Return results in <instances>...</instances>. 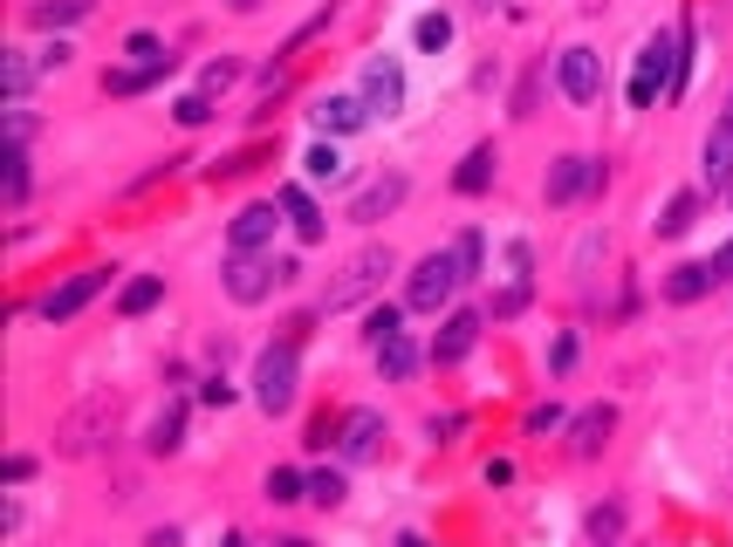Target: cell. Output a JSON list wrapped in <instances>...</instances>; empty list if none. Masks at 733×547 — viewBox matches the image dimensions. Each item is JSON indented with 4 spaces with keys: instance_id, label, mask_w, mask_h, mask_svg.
Wrapping results in <instances>:
<instances>
[{
    "instance_id": "f35d334b",
    "label": "cell",
    "mask_w": 733,
    "mask_h": 547,
    "mask_svg": "<svg viewBox=\"0 0 733 547\" xmlns=\"http://www.w3.org/2000/svg\"><path fill=\"white\" fill-rule=\"evenodd\" d=\"M261 165V144H247V151H234V158H220L213 165V186H220V178H240V171H255Z\"/></svg>"
},
{
    "instance_id": "3957f363",
    "label": "cell",
    "mask_w": 733,
    "mask_h": 547,
    "mask_svg": "<svg viewBox=\"0 0 733 547\" xmlns=\"http://www.w3.org/2000/svg\"><path fill=\"white\" fill-rule=\"evenodd\" d=\"M398 267L391 260V247H357L343 260V274L330 281V295H322V316H343V308H357V301H370L377 288H385V274Z\"/></svg>"
},
{
    "instance_id": "7402d4cb",
    "label": "cell",
    "mask_w": 733,
    "mask_h": 547,
    "mask_svg": "<svg viewBox=\"0 0 733 547\" xmlns=\"http://www.w3.org/2000/svg\"><path fill=\"white\" fill-rule=\"evenodd\" d=\"M0 165H8V171H0V199H8V205H28V186H35V178H28V144L8 138Z\"/></svg>"
},
{
    "instance_id": "8d00e7d4",
    "label": "cell",
    "mask_w": 733,
    "mask_h": 547,
    "mask_svg": "<svg viewBox=\"0 0 733 547\" xmlns=\"http://www.w3.org/2000/svg\"><path fill=\"white\" fill-rule=\"evenodd\" d=\"M446 41H452V21H446V14H425V21H418V48L433 56V48H446Z\"/></svg>"
},
{
    "instance_id": "44dd1931",
    "label": "cell",
    "mask_w": 733,
    "mask_h": 547,
    "mask_svg": "<svg viewBox=\"0 0 733 547\" xmlns=\"http://www.w3.org/2000/svg\"><path fill=\"white\" fill-rule=\"evenodd\" d=\"M90 14H96V0H35V8H28V28L56 35V28H75V21H90Z\"/></svg>"
},
{
    "instance_id": "5bb4252c",
    "label": "cell",
    "mask_w": 733,
    "mask_h": 547,
    "mask_svg": "<svg viewBox=\"0 0 733 547\" xmlns=\"http://www.w3.org/2000/svg\"><path fill=\"white\" fill-rule=\"evenodd\" d=\"M274 226H282V219H274L268 199H261V205H240L234 226H226V253H261V247L274 240Z\"/></svg>"
},
{
    "instance_id": "9a60e30c",
    "label": "cell",
    "mask_w": 733,
    "mask_h": 547,
    "mask_svg": "<svg viewBox=\"0 0 733 547\" xmlns=\"http://www.w3.org/2000/svg\"><path fill=\"white\" fill-rule=\"evenodd\" d=\"M274 205H282V213H288V226H295V240H302V247H316L322 233H330V219L316 213V199H309V186H295V178H288L282 192H274Z\"/></svg>"
},
{
    "instance_id": "60d3db41",
    "label": "cell",
    "mask_w": 733,
    "mask_h": 547,
    "mask_svg": "<svg viewBox=\"0 0 733 547\" xmlns=\"http://www.w3.org/2000/svg\"><path fill=\"white\" fill-rule=\"evenodd\" d=\"M0 479H8V486H28V479H35V459H28V452H14L8 465H0Z\"/></svg>"
},
{
    "instance_id": "83f0119b",
    "label": "cell",
    "mask_w": 733,
    "mask_h": 547,
    "mask_svg": "<svg viewBox=\"0 0 733 547\" xmlns=\"http://www.w3.org/2000/svg\"><path fill=\"white\" fill-rule=\"evenodd\" d=\"M35 69H42V56H28V48H8V62H0V83H8V103H21V96H28Z\"/></svg>"
},
{
    "instance_id": "4dcf8cb0",
    "label": "cell",
    "mask_w": 733,
    "mask_h": 547,
    "mask_svg": "<svg viewBox=\"0 0 733 547\" xmlns=\"http://www.w3.org/2000/svg\"><path fill=\"white\" fill-rule=\"evenodd\" d=\"M123 56H131V69H158V62H172V48L151 28H138V35H123Z\"/></svg>"
},
{
    "instance_id": "ac0fdd59",
    "label": "cell",
    "mask_w": 733,
    "mask_h": 547,
    "mask_svg": "<svg viewBox=\"0 0 733 547\" xmlns=\"http://www.w3.org/2000/svg\"><path fill=\"white\" fill-rule=\"evenodd\" d=\"M713 288H720V281H713V267H706V260H686V267L665 274V301H672V308H693V301H706Z\"/></svg>"
},
{
    "instance_id": "52a82bcc",
    "label": "cell",
    "mask_w": 733,
    "mask_h": 547,
    "mask_svg": "<svg viewBox=\"0 0 733 547\" xmlns=\"http://www.w3.org/2000/svg\"><path fill=\"white\" fill-rule=\"evenodd\" d=\"M555 83H563L569 103H596L603 96V56L590 41H569L563 56H555Z\"/></svg>"
},
{
    "instance_id": "7bdbcfd3",
    "label": "cell",
    "mask_w": 733,
    "mask_h": 547,
    "mask_svg": "<svg viewBox=\"0 0 733 547\" xmlns=\"http://www.w3.org/2000/svg\"><path fill=\"white\" fill-rule=\"evenodd\" d=\"M460 411H446V418H433V425H425V431H433V445H452V438H460Z\"/></svg>"
},
{
    "instance_id": "ba28073f",
    "label": "cell",
    "mask_w": 733,
    "mask_h": 547,
    "mask_svg": "<svg viewBox=\"0 0 733 547\" xmlns=\"http://www.w3.org/2000/svg\"><path fill=\"white\" fill-rule=\"evenodd\" d=\"M110 288V267H83V274H69L62 288H48L42 295V322H69V316H83V308Z\"/></svg>"
},
{
    "instance_id": "484cf974",
    "label": "cell",
    "mask_w": 733,
    "mask_h": 547,
    "mask_svg": "<svg viewBox=\"0 0 733 547\" xmlns=\"http://www.w3.org/2000/svg\"><path fill=\"white\" fill-rule=\"evenodd\" d=\"M528 301H535V274H508V288L487 301V322H515Z\"/></svg>"
},
{
    "instance_id": "c3c4849f",
    "label": "cell",
    "mask_w": 733,
    "mask_h": 547,
    "mask_svg": "<svg viewBox=\"0 0 733 547\" xmlns=\"http://www.w3.org/2000/svg\"><path fill=\"white\" fill-rule=\"evenodd\" d=\"M706 267H713V281H733V240H726L713 260H706Z\"/></svg>"
},
{
    "instance_id": "f5cc1de1",
    "label": "cell",
    "mask_w": 733,
    "mask_h": 547,
    "mask_svg": "<svg viewBox=\"0 0 733 547\" xmlns=\"http://www.w3.org/2000/svg\"><path fill=\"white\" fill-rule=\"evenodd\" d=\"M268 547H309V540H295V534H288V540H268Z\"/></svg>"
},
{
    "instance_id": "db71d44e",
    "label": "cell",
    "mask_w": 733,
    "mask_h": 547,
    "mask_svg": "<svg viewBox=\"0 0 733 547\" xmlns=\"http://www.w3.org/2000/svg\"><path fill=\"white\" fill-rule=\"evenodd\" d=\"M726 199H733V192H726Z\"/></svg>"
},
{
    "instance_id": "ffe728a7",
    "label": "cell",
    "mask_w": 733,
    "mask_h": 547,
    "mask_svg": "<svg viewBox=\"0 0 733 547\" xmlns=\"http://www.w3.org/2000/svg\"><path fill=\"white\" fill-rule=\"evenodd\" d=\"M494 171H500V151H494V144H473L466 158H460V171H452V192H466V199H473V192H487V186H494Z\"/></svg>"
},
{
    "instance_id": "30bf717a",
    "label": "cell",
    "mask_w": 733,
    "mask_h": 547,
    "mask_svg": "<svg viewBox=\"0 0 733 547\" xmlns=\"http://www.w3.org/2000/svg\"><path fill=\"white\" fill-rule=\"evenodd\" d=\"M596 186V158H583V151H563V158L548 165V178H542V199L548 205H569V199H583Z\"/></svg>"
},
{
    "instance_id": "ab89813d",
    "label": "cell",
    "mask_w": 733,
    "mask_h": 547,
    "mask_svg": "<svg viewBox=\"0 0 733 547\" xmlns=\"http://www.w3.org/2000/svg\"><path fill=\"white\" fill-rule=\"evenodd\" d=\"M535 96H542V75H521V90H515V117H535Z\"/></svg>"
},
{
    "instance_id": "cb8c5ba5",
    "label": "cell",
    "mask_w": 733,
    "mask_h": 547,
    "mask_svg": "<svg viewBox=\"0 0 733 547\" xmlns=\"http://www.w3.org/2000/svg\"><path fill=\"white\" fill-rule=\"evenodd\" d=\"M144 445L158 452V459H172V452H179V445H186V404H165L158 418H151V438H144Z\"/></svg>"
},
{
    "instance_id": "1f68e13d",
    "label": "cell",
    "mask_w": 733,
    "mask_h": 547,
    "mask_svg": "<svg viewBox=\"0 0 733 547\" xmlns=\"http://www.w3.org/2000/svg\"><path fill=\"white\" fill-rule=\"evenodd\" d=\"M452 260H460V281H480V274H487V240L466 226L460 240H452Z\"/></svg>"
},
{
    "instance_id": "f6af8a7d",
    "label": "cell",
    "mask_w": 733,
    "mask_h": 547,
    "mask_svg": "<svg viewBox=\"0 0 733 547\" xmlns=\"http://www.w3.org/2000/svg\"><path fill=\"white\" fill-rule=\"evenodd\" d=\"M69 56H75V48H69L62 35H56V41H48V48H42V69H69Z\"/></svg>"
},
{
    "instance_id": "9c48e42d",
    "label": "cell",
    "mask_w": 733,
    "mask_h": 547,
    "mask_svg": "<svg viewBox=\"0 0 733 547\" xmlns=\"http://www.w3.org/2000/svg\"><path fill=\"white\" fill-rule=\"evenodd\" d=\"M357 96L370 103V117H398V110H404V62H398V56H370Z\"/></svg>"
},
{
    "instance_id": "74e56055",
    "label": "cell",
    "mask_w": 733,
    "mask_h": 547,
    "mask_svg": "<svg viewBox=\"0 0 733 547\" xmlns=\"http://www.w3.org/2000/svg\"><path fill=\"white\" fill-rule=\"evenodd\" d=\"M240 83V62H206V75H199V90L220 96V90H234Z\"/></svg>"
},
{
    "instance_id": "8fae6325",
    "label": "cell",
    "mask_w": 733,
    "mask_h": 547,
    "mask_svg": "<svg viewBox=\"0 0 733 547\" xmlns=\"http://www.w3.org/2000/svg\"><path fill=\"white\" fill-rule=\"evenodd\" d=\"M336 452H343L350 465L385 459V418H377V411H350V418L336 425Z\"/></svg>"
},
{
    "instance_id": "7c38bea8",
    "label": "cell",
    "mask_w": 733,
    "mask_h": 547,
    "mask_svg": "<svg viewBox=\"0 0 733 547\" xmlns=\"http://www.w3.org/2000/svg\"><path fill=\"white\" fill-rule=\"evenodd\" d=\"M699 171H706V186H713V192H733V110H720V123L706 130Z\"/></svg>"
},
{
    "instance_id": "f907efd6",
    "label": "cell",
    "mask_w": 733,
    "mask_h": 547,
    "mask_svg": "<svg viewBox=\"0 0 733 547\" xmlns=\"http://www.w3.org/2000/svg\"><path fill=\"white\" fill-rule=\"evenodd\" d=\"M226 8H234V14H261L268 0H226Z\"/></svg>"
},
{
    "instance_id": "b9f144b4",
    "label": "cell",
    "mask_w": 733,
    "mask_h": 547,
    "mask_svg": "<svg viewBox=\"0 0 733 547\" xmlns=\"http://www.w3.org/2000/svg\"><path fill=\"white\" fill-rule=\"evenodd\" d=\"M199 397H206L213 411H226V404H234V383H226V377H206V383H199Z\"/></svg>"
},
{
    "instance_id": "277c9868",
    "label": "cell",
    "mask_w": 733,
    "mask_h": 547,
    "mask_svg": "<svg viewBox=\"0 0 733 547\" xmlns=\"http://www.w3.org/2000/svg\"><path fill=\"white\" fill-rule=\"evenodd\" d=\"M295 397H302V349L295 343L261 349V362H255V404L268 411V418H288Z\"/></svg>"
},
{
    "instance_id": "d590c367",
    "label": "cell",
    "mask_w": 733,
    "mask_h": 547,
    "mask_svg": "<svg viewBox=\"0 0 733 547\" xmlns=\"http://www.w3.org/2000/svg\"><path fill=\"white\" fill-rule=\"evenodd\" d=\"M172 117H179L186 130H199V123H206V117H213V96H206V90H186L179 103H172Z\"/></svg>"
},
{
    "instance_id": "681fc988",
    "label": "cell",
    "mask_w": 733,
    "mask_h": 547,
    "mask_svg": "<svg viewBox=\"0 0 733 547\" xmlns=\"http://www.w3.org/2000/svg\"><path fill=\"white\" fill-rule=\"evenodd\" d=\"M144 547H179V527H151V534H144Z\"/></svg>"
},
{
    "instance_id": "d6986e66",
    "label": "cell",
    "mask_w": 733,
    "mask_h": 547,
    "mask_svg": "<svg viewBox=\"0 0 733 547\" xmlns=\"http://www.w3.org/2000/svg\"><path fill=\"white\" fill-rule=\"evenodd\" d=\"M158 301H165V274H131V281L117 288V316L138 322V316H151Z\"/></svg>"
},
{
    "instance_id": "4fadbf2b",
    "label": "cell",
    "mask_w": 733,
    "mask_h": 547,
    "mask_svg": "<svg viewBox=\"0 0 733 547\" xmlns=\"http://www.w3.org/2000/svg\"><path fill=\"white\" fill-rule=\"evenodd\" d=\"M480 329H487V316H473V308H446V322H439V335H433V362H460V356H473Z\"/></svg>"
},
{
    "instance_id": "7a4b0ae2",
    "label": "cell",
    "mask_w": 733,
    "mask_h": 547,
    "mask_svg": "<svg viewBox=\"0 0 733 547\" xmlns=\"http://www.w3.org/2000/svg\"><path fill=\"white\" fill-rule=\"evenodd\" d=\"M288 281H302L295 253H226V295H234L240 308L268 301L274 288H288Z\"/></svg>"
},
{
    "instance_id": "e0dca14e",
    "label": "cell",
    "mask_w": 733,
    "mask_h": 547,
    "mask_svg": "<svg viewBox=\"0 0 733 547\" xmlns=\"http://www.w3.org/2000/svg\"><path fill=\"white\" fill-rule=\"evenodd\" d=\"M611 431H617V404H590L583 418L569 425V452L576 459H596L603 445H611Z\"/></svg>"
},
{
    "instance_id": "7dc6e473",
    "label": "cell",
    "mask_w": 733,
    "mask_h": 547,
    "mask_svg": "<svg viewBox=\"0 0 733 547\" xmlns=\"http://www.w3.org/2000/svg\"><path fill=\"white\" fill-rule=\"evenodd\" d=\"M548 362H555V377H563L569 362H576V335H555V356H548Z\"/></svg>"
},
{
    "instance_id": "e575fe53",
    "label": "cell",
    "mask_w": 733,
    "mask_h": 547,
    "mask_svg": "<svg viewBox=\"0 0 733 547\" xmlns=\"http://www.w3.org/2000/svg\"><path fill=\"white\" fill-rule=\"evenodd\" d=\"M302 165H309V178H316V186H336V178H343V158H336V144H316V151H309V158H302Z\"/></svg>"
},
{
    "instance_id": "d6a6232c",
    "label": "cell",
    "mask_w": 733,
    "mask_h": 547,
    "mask_svg": "<svg viewBox=\"0 0 733 547\" xmlns=\"http://www.w3.org/2000/svg\"><path fill=\"white\" fill-rule=\"evenodd\" d=\"M268 500H274V507H295V500H309V479H302L295 465H274V473H268Z\"/></svg>"
},
{
    "instance_id": "5b68a950",
    "label": "cell",
    "mask_w": 733,
    "mask_h": 547,
    "mask_svg": "<svg viewBox=\"0 0 733 547\" xmlns=\"http://www.w3.org/2000/svg\"><path fill=\"white\" fill-rule=\"evenodd\" d=\"M460 295V260H452V247L446 253H425L412 274H404V308H418V316H439V308Z\"/></svg>"
},
{
    "instance_id": "bcb514c9",
    "label": "cell",
    "mask_w": 733,
    "mask_h": 547,
    "mask_svg": "<svg viewBox=\"0 0 733 547\" xmlns=\"http://www.w3.org/2000/svg\"><path fill=\"white\" fill-rule=\"evenodd\" d=\"M508 267H515V274H535V247L515 240V247H508Z\"/></svg>"
},
{
    "instance_id": "4316f807",
    "label": "cell",
    "mask_w": 733,
    "mask_h": 547,
    "mask_svg": "<svg viewBox=\"0 0 733 547\" xmlns=\"http://www.w3.org/2000/svg\"><path fill=\"white\" fill-rule=\"evenodd\" d=\"M693 219H699V192H678L665 213L651 219V233H659V240H678V233H693Z\"/></svg>"
},
{
    "instance_id": "f1b7e54d",
    "label": "cell",
    "mask_w": 733,
    "mask_h": 547,
    "mask_svg": "<svg viewBox=\"0 0 733 547\" xmlns=\"http://www.w3.org/2000/svg\"><path fill=\"white\" fill-rule=\"evenodd\" d=\"M391 335H404V308H398V301H377L370 316H364V343H370V349H385Z\"/></svg>"
},
{
    "instance_id": "6da1fadb",
    "label": "cell",
    "mask_w": 733,
    "mask_h": 547,
    "mask_svg": "<svg viewBox=\"0 0 733 547\" xmlns=\"http://www.w3.org/2000/svg\"><path fill=\"white\" fill-rule=\"evenodd\" d=\"M117 418H123L117 390H90L83 404H69L62 418H56V459H90V452H104V438L117 431Z\"/></svg>"
},
{
    "instance_id": "2e32d148",
    "label": "cell",
    "mask_w": 733,
    "mask_h": 547,
    "mask_svg": "<svg viewBox=\"0 0 733 547\" xmlns=\"http://www.w3.org/2000/svg\"><path fill=\"white\" fill-rule=\"evenodd\" d=\"M309 117H316L322 138H350V130H364V123H370V103H364V96H322Z\"/></svg>"
},
{
    "instance_id": "d4e9b609",
    "label": "cell",
    "mask_w": 733,
    "mask_h": 547,
    "mask_svg": "<svg viewBox=\"0 0 733 547\" xmlns=\"http://www.w3.org/2000/svg\"><path fill=\"white\" fill-rule=\"evenodd\" d=\"M165 75H172V62H158V69H131V62L104 69V96H144L151 83H165Z\"/></svg>"
},
{
    "instance_id": "ee69618b",
    "label": "cell",
    "mask_w": 733,
    "mask_h": 547,
    "mask_svg": "<svg viewBox=\"0 0 733 547\" xmlns=\"http://www.w3.org/2000/svg\"><path fill=\"white\" fill-rule=\"evenodd\" d=\"M563 425V404H542V411H528V431H555Z\"/></svg>"
},
{
    "instance_id": "816d5d0a",
    "label": "cell",
    "mask_w": 733,
    "mask_h": 547,
    "mask_svg": "<svg viewBox=\"0 0 733 547\" xmlns=\"http://www.w3.org/2000/svg\"><path fill=\"white\" fill-rule=\"evenodd\" d=\"M220 547H255V540H247V534H226V540H220Z\"/></svg>"
},
{
    "instance_id": "8992f818",
    "label": "cell",
    "mask_w": 733,
    "mask_h": 547,
    "mask_svg": "<svg viewBox=\"0 0 733 547\" xmlns=\"http://www.w3.org/2000/svg\"><path fill=\"white\" fill-rule=\"evenodd\" d=\"M404 199H412V178H404V171H377L370 186H357V192H350L343 219H350V226H377V219H391Z\"/></svg>"
},
{
    "instance_id": "836d02e7",
    "label": "cell",
    "mask_w": 733,
    "mask_h": 547,
    "mask_svg": "<svg viewBox=\"0 0 733 547\" xmlns=\"http://www.w3.org/2000/svg\"><path fill=\"white\" fill-rule=\"evenodd\" d=\"M590 540H596V547H617V540H624V507H617V500L590 507Z\"/></svg>"
},
{
    "instance_id": "f546056e",
    "label": "cell",
    "mask_w": 733,
    "mask_h": 547,
    "mask_svg": "<svg viewBox=\"0 0 733 547\" xmlns=\"http://www.w3.org/2000/svg\"><path fill=\"white\" fill-rule=\"evenodd\" d=\"M309 500H316L322 513H336V507L350 500V479L336 473V465H322V473H309Z\"/></svg>"
},
{
    "instance_id": "603a6c76",
    "label": "cell",
    "mask_w": 733,
    "mask_h": 547,
    "mask_svg": "<svg viewBox=\"0 0 733 547\" xmlns=\"http://www.w3.org/2000/svg\"><path fill=\"white\" fill-rule=\"evenodd\" d=\"M418 362H425V349L412 343V335H391V343L377 349V370H385V383H404V377L418 370Z\"/></svg>"
}]
</instances>
